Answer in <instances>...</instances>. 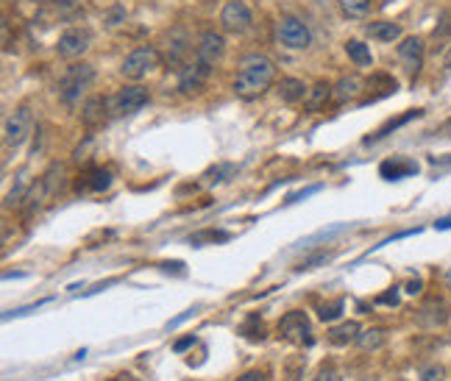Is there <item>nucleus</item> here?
I'll return each instance as SVG.
<instances>
[{"instance_id": "obj_1", "label": "nucleus", "mask_w": 451, "mask_h": 381, "mask_svg": "<svg viewBox=\"0 0 451 381\" xmlns=\"http://www.w3.org/2000/svg\"><path fill=\"white\" fill-rule=\"evenodd\" d=\"M276 81V64L265 53H248L240 67H237V79H234V95L243 101L259 98L270 84Z\"/></svg>"}, {"instance_id": "obj_19", "label": "nucleus", "mask_w": 451, "mask_h": 381, "mask_svg": "<svg viewBox=\"0 0 451 381\" xmlns=\"http://www.w3.org/2000/svg\"><path fill=\"white\" fill-rule=\"evenodd\" d=\"M307 87H304V81H301V79H292V75H290V79H281L279 81V98L284 101V103H298V101H304L307 98Z\"/></svg>"}, {"instance_id": "obj_34", "label": "nucleus", "mask_w": 451, "mask_h": 381, "mask_svg": "<svg viewBox=\"0 0 451 381\" xmlns=\"http://www.w3.org/2000/svg\"><path fill=\"white\" fill-rule=\"evenodd\" d=\"M321 187H310V189H301V192H295V195H290L287 198V203H295V200H301V198H307V195H312V192H318Z\"/></svg>"}, {"instance_id": "obj_27", "label": "nucleus", "mask_w": 451, "mask_h": 381, "mask_svg": "<svg viewBox=\"0 0 451 381\" xmlns=\"http://www.w3.org/2000/svg\"><path fill=\"white\" fill-rule=\"evenodd\" d=\"M237 173V167L234 165H217V167H212L203 178L206 181H212V184H220V181H226V178H229V176H234Z\"/></svg>"}, {"instance_id": "obj_35", "label": "nucleus", "mask_w": 451, "mask_h": 381, "mask_svg": "<svg viewBox=\"0 0 451 381\" xmlns=\"http://www.w3.org/2000/svg\"><path fill=\"white\" fill-rule=\"evenodd\" d=\"M120 20H126V12H123V9H114V12L109 14V25H120Z\"/></svg>"}, {"instance_id": "obj_4", "label": "nucleus", "mask_w": 451, "mask_h": 381, "mask_svg": "<svg viewBox=\"0 0 451 381\" xmlns=\"http://www.w3.org/2000/svg\"><path fill=\"white\" fill-rule=\"evenodd\" d=\"M31 128H34L31 109H28V106L14 109V112L6 117V123H3V147H6V150H17V147L28 139Z\"/></svg>"}, {"instance_id": "obj_13", "label": "nucleus", "mask_w": 451, "mask_h": 381, "mask_svg": "<svg viewBox=\"0 0 451 381\" xmlns=\"http://www.w3.org/2000/svg\"><path fill=\"white\" fill-rule=\"evenodd\" d=\"M209 72H212V67H206V64H201V61H192V64H187V67L181 70L179 90H181L184 95L201 92V90H203V84H206V79H209Z\"/></svg>"}, {"instance_id": "obj_17", "label": "nucleus", "mask_w": 451, "mask_h": 381, "mask_svg": "<svg viewBox=\"0 0 451 381\" xmlns=\"http://www.w3.org/2000/svg\"><path fill=\"white\" fill-rule=\"evenodd\" d=\"M368 37L370 39H379V42H399L401 39V25L393 23V20H376V23H368Z\"/></svg>"}, {"instance_id": "obj_30", "label": "nucleus", "mask_w": 451, "mask_h": 381, "mask_svg": "<svg viewBox=\"0 0 451 381\" xmlns=\"http://www.w3.org/2000/svg\"><path fill=\"white\" fill-rule=\"evenodd\" d=\"M332 259V254H315V256H310V259H304L298 265V270H315L318 265H326Z\"/></svg>"}, {"instance_id": "obj_21", "label": "nucleus", "mask_w": 451, "mask_h": 381, "mask_svg": "<svg viewBox=\"0 0 451 381\" xmlns=\"http://www.w3.org/2000/svg\"><path fill=\"white\" fill-rule=\"evenodd\" d=\"M359 334H362V326H359L357 320H348V323L334 326V329L329 331V340H332L334 345H348V342H357Z\"/></svg>"}, {"instance_id": "obj_38", "label": "nucleus", "mask_w": 451, "mask_h": 381, "mask_svg": "<svg viewBox=\"0 0 451 381\" xmlns=\"http://www.w3.org/2000/svg\"><path fill=\"white\" fill-rule=\"evenodd\" d=\"M434 228H437V231H445V228H451V214H448V217H440V220L434 223Z\"/></svg>"}, {"instance_id": "obj_6", "label": "nucleus", "mask_w": 451, "mask_h": 381, "mask_svg": "<svg viewBox=\"0 0 451 381\" xmlns=\"http://www.w3.org/2000/svg\"><path fill=\"white\" fill-rule=\"evenodd\" d=\"M92 45V31L90 28H81V25H75V28H67L59 42H56V50L61 59H79L90 50Z\"/></svg>"}, {"instance_id": "obj_7", "label": "nucleus", "mask_w": 451, "mask_h": 381, "mask_svg": "<svg viewBox=\"0 0 451 381\" xmlns=\"http://www.w3.org/2000/svg\"><path fill=\"white\" fill-rule=\"evenodd\" d=\"M279 42H281L284 48H290V50H304V48H310L312 37H310V28L301 23L298 17L284 14V17L279 20Z\"/></svg>"}, {"instance_id": "obj_26", "label": "nucleus", "mask_w": 451, "mask_h": 381, "mask_svg": "<svg viewBox=\"0 0 451 381\" xmlns=\"http://www.w3.org/2000/svg\"><path fill=\"white\" fill-rule=\"evenodd\" d=\"M343 307H345V300L343 298H337V300H332V303H323V307H321V320L323 323H332V320H337L340 315H343Z\"/></svg>"}, {"instance_id": "obj_37", "label": "nucleus", "mask_w": 451, "mask_h": 381, "mask_svg": "<svg viewBox=\"0 0 451 381\" xmlns=\"http://www.w3.org/2000/svg\"><path fill=\"white\" fill-rule=\"evenodd\" d=\"M312 381H340V375L337 373H332V370H323L318 378H312Z\"/></svg>"}, {"instance_id": "obj_23", "label": "nucleus", "mask_w": 451, "mask_h": 381, "mask_svg": "<svg viewBox=\"0 0 451 381\" xmlns=\"http://www.w3.org/2000/svg\"><path fill=\"white\" fill-rule=\"evenodd\" d=\"M385 340H388V334H385L382 329H368V331L359 334L357 345H359L362 351H379V348L385 345Z\"/></svg>"}, {"instance_id": "obj_24", "label": "nucleus", "mask_w": 451, "mask_h": 381, "mask_svg": "<svg viewBox=\"0 0 451 381\" xmlns=\"http://www.w3.org/2000/svg\"><path fill=\"white\" fill-rule=\"evenodd\" d=\"M421 114H423L421 109H412V112H407L404 117H396V120H390V123H388V125H385V128H382L379 134H376V136H368V139H365V145H370V142H376V139H382V136H388L390 131H396V128H401L404 123H410V120H415V117H421Z\"/></svg>"}, {"instance_id": "obj_29", "label": "nucleus", "mask_w": 451, "mask_h": 381, "mask_svg": "<svg viewBox=\"0 0 451 381\" xmlns=\"http://www.w3.org/2000/svg\"><path fill=\"white\" fill-rule=\"evenodd\" d=\"M445 367L443 364H429L421 370V381H445Z\"/></svg>"}, {"instance_id": "obj_16", "label": "nucleus", "mask_w": 451, "mask_h": 381, "mask_svg": "<svg viewBox=\"0 0 451 381\" xmlns=\"http://www.w3.org/2000/svg\"><path fill=\"white\" fill-rule=\"evenodd\" d=\"M109 187H112V173L103 170V167L87 170V173L79 178V184H75V189H79V192H103V189H109Z\"/></svg>"}, {"instance_id": "obj_31", "label": "nucleus", "mask_w": 451, "mask_h": 381, "mask_svg": "<svg viewBox=\"0 0 451 381\" xmlns=\"http://www.w3.org/2000/svg\"><path fill=\"white\" fill-rule=\"evenodd\" d=\"M376 303H385V307H399V303H401V295H399V287H393V289H388V292H382L379 298H376Z\"/></svg>"}, {"instance_id": "obj_22", "label": "nucleus", "mask_w": 451, "mask_h": 381, "mask_svg": "<svg viewBox=\"0 0 451 381\" xmlns=\"http://www.w3.org/2000/svg\"><path fill=\"white\" fill-rule=\"evenodd\" d=\"M345 53H348V59H351L357 67H370V64H373L370 48H368L365 42H359V39H348V42H345Z\"/></svg>"}, {"instance_id": "obj_32", "label": "nucleus", "mask_w": 451, "mask_h": 381, "mask_svg": "<svg viewBox=\"0 0 451 381\" xmlns=\"http://www.w3.org/2000/svg\"><path fill=\"white\" fill-rule=\"evenodd\" d=\"M192 345H195V337H192V334H187V337H181V340L173 345V351H176V353H184V351H187V348H192Z\"/></svg>"}, {"instance_id": "obj_8", "label": "nucleus", "mask_w": 451, "mask_h": 381, "mask_svg": "<svg viewBox=\"0 0 451 381\" xmlns=\"http://www.w3.org/2000/svg\"><path fill=\"white\" fill-rule=\"evenodd\" d=\"M223 56H226V39H223V34H217V31L201 34V39L195 45V61H201L206 67H214V64L223 61Z\"/></svg>"}, {"instance_id": "obj_18", "label": "nucleus", "mask_w": 451, "mask_h": 381, "mask_svg": "<svg viewBox=\"0 0 451 381\" xmlns=\"http://www.w3.org/2000/svg\"><path fill=\"white\" fill-rule=\"evenodd\" d=\"M379 173L388 181H399V178H407V176L418 173V165L415 162H407V159H388V162H382Z\"/></svg>"}, {"instance_id": "obj_2", "label": "nucleus", "mask_w": 451, "mask_h": 381, "mask_svg": "<svg viewBox=\"0 0 451 381\" xmlns=\"http://www.w3.org/2000/svg\"><path fill=\"white\" fill-rule=\"evenodd\" d=\"M92 84H95V67L92 64H87V61L70 64L67 72L61 75V81H59V101L67 109H75Z\"/></svg>"}, {"instance_id": "obj_12", "label": "nucleus", "mask_w": 451, "mask_h": 381, "mask_svg": "<svg viewBox=\"0 0 451 381\" xmlns=\"http://www.w3.org/2000/svg\"><path fill=\"white\" fill-rule=\"evenodd\" d=\"M112 114H114V112H112V98H101V95H95V98H90V101L81 106V123H84L87 128H98V125H103Z\"/></svg>"}, {"instance_id": "obj_33", "label": "nucleus", "mask_w": 451, "mask_h": 381, "mask_svg": "<svg viewBox=\"0 0 451 381\" xmlns=\"http://www.w3.org/2000/svg\"><path fill=\"white\" fill-rule=\"evenodd\" d=\"M237 381H268V378H265V373H262V370H251V373L240 375Z\"/></svg>"}, {"instance_id": "obj_5", "label": "nucleus", "mask_w": 451, "mask_h": 381, "mask_svg": "<svg viewBox=\"0 0 451 381\" xmlns=\"http://www.w3.org/2000/svg\"><path fill=\"white\" fill-rule=\"evenodd\" d=\"M220 25L229 34H245L254 25V14H251L245 0H229L220 12Z\"/></svg>"}, {"instance_id": "obj_20", "label": "nucleus", "mask_w": 451, "mask_h": 381, "mask_svg": "<svg viewBox=\"0 0 451 381\" xmlns=\"http://www.w3.org/2000/svg\"><path fill=\"white\" fill-rule=\"evenodd\" d=\"M329 98H332V84L318 81V84L307 92V98H304V109H307V112H321V109L329 103Z\"/></svg>"}, {"instance_id": "obj_40", "label": "nucleus", "mask_w": 451, "mask_h": 381, "mask_svg": "<svg viewBox=\"0 0 451 381\" xmlns=\"http://www.w3.org/2000/svg\"><path fill=\"white\" fill-rule=\"evenodd\" d=\"M117 381H134V375H117Z\"/></svg>"}, {"instance_id": "obj_39", "label": "nucleus", "mask_w": 451, "mask_h": 381, "mask_svg": "<svg viewBox=\"0 0 451 381\" xmlns=\"http://www.w3.org/2000/svg\"><path fill=\"white\" fill-rule=\"evenodd\" d=\"M165 270H176V273H184V265L181 262H168V265H162Z\"/></svg>"}, {"instance_id": "obj_36", "label": "nucleus", "mask_w": 451, "mask_h": 381, "mask_svg": "<svg viewBox=\"0 0 451 381\" xmlns=\"http://www.w3.org/2000/svg\"><path fill=\"white\" fill-rule=\"evenodd\" d=\"M421 289H423V281H421V278H412V281L407 284V292H410V295H418Z\"/></svg>"}, {"instance_id": "obj_41", "label": "nucleus", "mask_w": 451, "mask_h": 381, "mask_svg": "<svg viewBox=\"0 0 451 381\" xmlns=\"http://www.w3.org/2000/svg\"><path fill=\"white\" fill-rule=\"evenodd\" d=\"M445 281H448V284H451V270H448V273H445Z\"/></svg>"}, {"instance_id": "obj_42", "label": "nucleus", "mask_w": 451, "mask_h": 381, "mask_svg": "<svg viewBox=\"0 0 451 381\" xmlns=\"http://www.w3.org/2000/svg\"><path fill=\"white\" fill-rule=\"evenodd\" d=\"M39 3H53V0H39Z\"/></svg>"}, {"instance_id": "obj_25", "label": "nucleus", "mask_w": 451, "mask_h": 381, "mask_svg": "<svg viewBox=\"0 0 451 381\" xmlns=\"http://www.w3.org/2000/svg\"><path fill=\"white\" fill-rule=\"evenodd\" d=\"M345 17H365L370 9V0H337Z\"/></svg>"}, {"instance_id": "obj_3", "label": "nucleus", "mask_w": 451, "mask_h": 381, "mask_svg": "<svg viewBox=\"0 0 451 381\" xmlns=\"http://www.w3.org/2000/svg\"><path fill=\"white\" fill-rule=\"evenodd\" d=\"M159 67V50L154 45H142L137 50H131L120 67V72L128 81H142L148 72H154Z\"/></svg>"}, {"instance_id": "obj_11", "label": "nucleus", "mask_w": 451, "mask_h": 381, "mask_svg": "<svg viewBox=\"0 0 451 381\" xmlns=\"http://www.w3.org/2000/svg\"><path fill=\"white\" fill-rule=\"evenodd\" d=\"M399 61L407 67L410 75H418V70L423 67V53H426V45L421 37H404L399 42Z\"/></svg>"}, {"instance_id": "obj_15", "label": "nucleus", "mask_w": 451, "mask_h": 381, "mask_svg": "<svg viewBox=\"0 0 451 381\" xmlns=\"http://www.w3.org/2000/svg\"><path fill=\"white\" fill-rule=\"evenodd\" d=\"M362 90H365V84H362V79L359 75H343V79L332 87V98L337 101V103H348V101H354V98H359L362 95Z\"/></svg>"}, {"instance_id": "obj_14", "label": "nucleus", "mask_w": 451, "mask_h": 381, "mask_svg": "<svg viewBox=\"0 0 451 381\" xmlns=\"http://www.w3.org/2000/svg\"><path fill=\"white\" fill-rule=\"evenodd\" d=\"M48 198H50V192H48L45 178H37V181L28 187V192H26V198H23V203H20L23 217H26V220H34V217H37V212L42 209V203H45Z\"/></svg>"}, {"instance_id": "obj_28", "label": "nucleus", "mask_w": 451, "mask_h": 381, "mask_svg": "<svg viewBox=\"0 0 451 381\" xmlns=\"http://www.w3.org/2000/svg\"><path fill=\"white\" fill-rule=\"evenodd\" d=\"M240 334L248 337V340H262V337H265V326H262V320L254 315V318L240 329Z\"/></svg>"}, {"instance_id": "obj_10", "label": "nucleus", "mask_w": 451, "mask_h": 381, "mask_svg": "<svg viewBox=\"0 0 451 381\" xmlns=\"http://www.w3.org/2000/svg\"><path fill=\"white\" fill-rule=\"evenodd\" d=\"M145 103H148V90L139 87V84H131V87H123V90L112 98V112H114V114H134V112H139Z\"/></svg>"}, {"instance_id": "obj_9", "label": "nucleus", "mask_w": 451, "mask_h": 381, "mask_svg": "<svg viewBox=\"0 0 451 381\" xmlns=\"http://www.w3.org/2000/svg\"><path fill=\"white\" fill-rule=\"evenodd\" d=\"M279 331L290 342H301V345L307 342V345H312V329H310V320H307L304 312H287L279 320Z\"/></svg>"}]
</instances>
